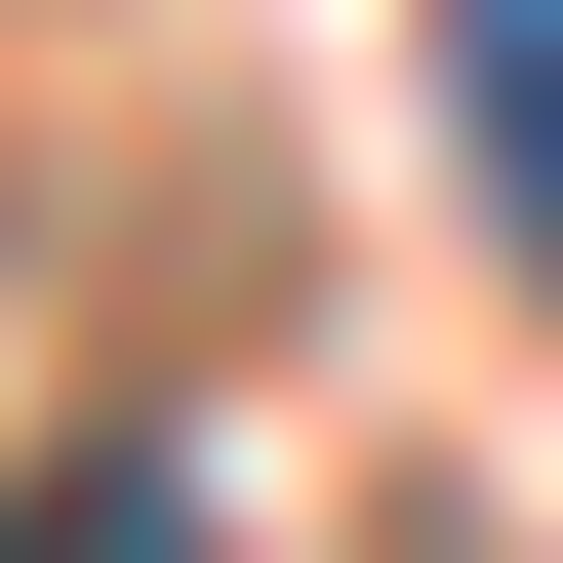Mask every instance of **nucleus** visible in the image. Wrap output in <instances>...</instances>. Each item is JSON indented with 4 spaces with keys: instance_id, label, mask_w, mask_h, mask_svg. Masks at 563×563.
I'll return each mask as SVG.
<instances>
[{
    "instance_id": "nucleus-1",
    "label": "nucleus",
    "mask_w": 563,
    "mask_h": 563,
    "mask_svg": "<svg viewBox=\"0 0 563 563\" xmlns=\"http://www.w3.org/2000/svg\"><path fill=\"white\" fill-rule=\"evenodd\" d=\"M443 81H483V201H523V282H563V0H443Z\"/></svg>"
},
{
    "instance_id": "nucleus-2",
    "label": "nucleus",
    "mask_w": 563,
    "mask_h": 563,
    "mask_svg": "<svg viewBox=\"0 0 563 563\" xmlns=\"http://www.w3.org/2000/svg\"><path fill=\"white\" fill-rule=\"evenodd\" d=\"M0 563H201V483H81V523H0Z\"/></svg>"
}]
</instances>
